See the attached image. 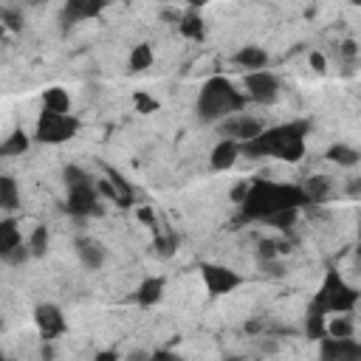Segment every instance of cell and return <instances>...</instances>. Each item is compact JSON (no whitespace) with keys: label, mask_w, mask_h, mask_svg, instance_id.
<instances>
[{"label":"cell","mask_w":361,"mask_h":361,"mask_svg":"<svg viewBox=\"0 0 361 361\" xmlns=\"http://www.w3.org/2000/svg\"><path fill=\"white\" fill-rule=\"evenodd\" d=\"M251 155H274L282 161H299L305 155V124H285L262 130L248 144H240Z\"/></svg>","instance_id":"1"},{"label":"cell","mask_w":361,"mask_h":361,"mask_svg":"<svg viewBox=\"0 0 361 361\" xmlns=\"http://www.w3.org/2000/svg\"><path fill=\"white\" fill-rule=\"evenodd\" d=\"M245 99H248V96L240 93V90H234V85H231L228 79L212 76V79L203 85L200 96H197V113H200L203 118H209V121H217V118L223 121V118L240 113L243 104H245Z\"/></svg>","instance_id":"2"},{"label":"cell","mask_w":361,"mask_h":361,"mask_svg":"<svg viewBox=\"0 0 361 361\" xmlns=\"http://www.w3.org/2000/svg\"><path fill=\"white\" fill-rule=\"evenodd\" d=\"M358 290H353L336 271L333 274H327V279H324V285H322V290L316 293V302H313V307L316 310H322V313H344V310H350V307H355L358 305Z\"/></svg>","instance_id":"3"},{"label":"cell","mask_w":361,"mask_h":361,"mask_svg":"<svg viewBox=\"0 0 361 361\" xmlns=\"http://www.w3.org/2000/svg\"><path fill=\"white\" fill-rule=\"evenodd\" d=\"M76 133V118L71 113H54V110H42L39 121H37V138L56 144V141H68Z\"/></svg>","instance_id":"4"},{"label":"cell","mask_w":361,"mask_h":361,"mask_svg":"<svg viewBox=\"0 0 361 361\" xmlns=\"http://www.w3.org/2000/svg\"><path fill=\"white\" fill-rule=\"evenodd\" d=\"M245 96L257 104H271L279 96V79L271 71H245Z\"/></svg>","instance_id":"5"},{"label":"cell","mask_w":361,"mask_h":361,"mask_svg":"<svg viewBox=\"0 0 361 361\" xmlns=\"http://www.w3.org/2000/svg\"><path fill=\"white\" fill-rule=\"evenodd\" d=\"M220 133H223L226 138L237 141V144H248L251 138H257V135L262 133V121H257V118H251L248 113H243V110H240V113H234V116L223 118Z\"/></svg>","instance_id":"6"},{"label":"cell","mask_w":361,"mask_h":361,"mask_svg":"<svg viewBox=\"0 0 361 361\" xmlns=\"http://www.w3.org/2000/svg\"><path fill=\"white\" fill-rule=\"evenodd\" d=\"M68 209L73 214H99L102 206H99V192L90 180H82V183H73L68 186Z\"/></svg>","instance_id":"7"},{"label":"cell","mask_w":361,"mask_h":361,"mask_svg":"<svg viewBox=\"0 0 361 361\" xmlns=\"http://www.w3.org/2000/svg\"><path fill=\"white\" fill-rule=\"evenodd\" d=\"M203 282H206V288H209L212 296H220V293L234 290L243 279H240L231 268H223V265H203Z\"/></svg>","instance_id":"8"},{"label":"cell","mask_w":361,"mask_h":361,"mask_svg":"<svg viewBox=\"0 0 361 361\" xmlns=\"http://www.w3.org/2000/svg\"><path fill=\"white\" fill-rule=\"evenodd\" d=\"M76 257L87 271H99L107 259V248L96 237H79L76 240Z\"/></svg>","instance_id":"9"},{"label":"cell","mask_w":361,"mask_h":361,"mask_svg":"<svg viewBox=\"0 0 361 361\" xmlns=\"http://www.w3.org/2000/svg\"><path fill=\"white\" fill-rule=\"evenodd\" d=\"M34 322H37L42 338H56L65 330V319H62L56 305H39L37 313H34Z\"/></svg>","instance_id":"10"},{"label":"cell","mask_w":361,"mask_h":361,"mask_svg":"<svg viewBox=\"0 0 361 361\" xmlns=\"http://www.w3.org/2000/svg\"><path fill=\"white\" fill-rule=\"evenodd\" d=\"M322 358H361V344H355L353 338L322 336Z\"/></svg>","instance_id":"11"},{"label":"cell","mask_w":361,"mask_h":361,"mask_svg":"<svg viewBox=\"0 0 361 361\" xmlns=\"http://www.w3.org/2000/svg\"><path fill=\"white\" fill-rule=\"evenodd\" d=\"M107 0H68L65 3V20H87V17H96L102 8H104Z\"/></svg>","instance_id":"12"},{"label":"cell","mask_w":361,"mask_h":361,"mask_svg":"<svg viewBox=\"0 0 361 361\" xmlns=\"http://www.w3.org/2000/svg\"><path fill=\"white\" fill-rule=\"evenodd\" d=\"M240 149H243V147H240L237 141L223 138V141L212 149V166H214V169H228V166H234V161H237Z\"/></svg>","instance_id":"13"},{"label":"cell","mask_w":361,"mask_h":361,"mask_svg":"<svg viewBox=\"0 0 361 361\" xmlns=\"http://www.w3.org/2000/svg\"><path fill=\"white\" fill-rule=\"evenodd\" d=\"M234 62H237L240 68H245V71H262V68L268 65V54H265L262 48H257V45H243V48L234 54Z\"/></svg>","instance_id":"14"},{"label":"cell","mask_w":361,"mask_h":361,"mask_svg":"<svg viewBox=\"0 0 361 361\" xmlns=\"http://www.w3.org/2000/svg\"><path fill=\"white\" fill-rule=\"evenodd\" d=\"M42 110H54V113H68L71 110V96L65 87H48L42 93Z\"/></svg>","instance_id":"15"},{"label":"cell","mask_w":361,"mask_h":361,"mask_svg":"<svg viewBox=\"0 0 361 361\" xmlns=\"http://www.w3.org/2000/svg\"><path fill=\"white\" fill-rule=\"evenodd\" d=\"M355 333V322L347 316V310L341 316H330V322L324 324V336H333V338H353Z\"/></svg>","instance_id":"16"},{"label":"cell","mask_w":361,"mask_h":361,"mask_svg":"<svg viewBox=\"0 0 361 361\" xmlns=\"http://www.w3.org/2000/svg\"><path fill=\"white\" fill-rule=\"evenodd\" d=\"M161 293H164V282H161L158 276H149V279H144V282L138 285L135 299H138L141 305H155V302L161 299Z\"/></svg>","instance_id":"17"},{"label":"cell","mask_w":361,"mask_h":361,"mask_svg":"<svg viewBox=\"0 0 361 361\" xmlns=\"http://www.w3.org/2000/svg\"><path fill=\"white\" fill-rule=\"evenodd\" d=\"M327 158H330L333 164H338V166H353V164L361 161V152L353 149V147H347V144H333V147L327 149Z\"/></svg>","instance_id":"18"},{"label":"cell","mask_w":361,"mask_h":361,"mask_svg":"<svg viewBox=\"0 0 361 361\" xmlns=\"http://www.w3.org/2000/svg\"><path fill=\"white\" fill-rule=\"evenodd\" d=\"M17 245H23V234L17 231V226L11 220H3V226H0V254L6 257Z\"/></svg>","instance_id":"19"},{"label":"cell","mask_w":361,"mask_h":361,"mask_svg":"<svg viewBox=\"0 0 361 361\" xmlns=\"http://www.w3.org/2000/svg\"><path fill=\"white\" fill-rule=\"evenodd\" d=\"M302 192H305V197H307L310 203H322V200L330 195V180L322 178V175H319V178H310Z\"/></svg>","instance_id":"20"},{"label":"cell","mask_w":361,"mask_h":361,"mask_svg":"<svg viewBox=\"0 0 361 361\" xmlns=\"http://www.w3.org/2000/svg\"><path fill=\"white\" fill-rule=\"evenodd\" d=\"M20 203V197H17V183H14V178H0V206L6 209V212H11L14 206Z\"/></svg>","instance_id":"21"},{"label":"cell","mask_w":361,"mask_h":361,"mask_svg":"<svg viewBox=\"0 0 361 361\" xmlns=\"http://www.w3.org/2000/svg\"><path fill=\"white\" fill-rule=\"evenodd\" d=\"M149 65H152V48H149L147 42L135 45L133 54H130V68H133V71H147Z\"/></svg>","instance_id":"22"},{"label":"cell","mask_w":361,"mask_h":361,"mask_svg":"<svg viewBox=\"0 0 361 361\" xmlns=\"http://www.w3.org/2000/svg\"><path fill=\"white\" fill-rule=\"evenodd\" d=\"M48 240H51L48 228H45V226H34V231H31V237H28L31 254H34V257H42V254L48 251Z\"/></svg>","instance_id":"23"},{"label":"cell","mask_w":361,"mask_h":361,"mask_svg":"<svg viewBox=\"0 0 361 361\" xmlns=\"http://www.w3.org/2000/svg\"><path fill=\"white\" fill-rule=\"evenodd\" d=\"M25 147H28V138H25L23 133H14V135H6L0 152H3V155H17V152H23Z\"/></svg>","instance_id":"24"},{"label":"cell","mask_w":361,"mask_h":361,"mask_svg":"<svg viewBox=\"0 0 361 361\" xmlns=\"http://www.w3.org/2000/svg\"><path fill=\"white\" fill-rule=\"evenodd\" d=\"M180 31L189 34V37H203V25H200V20H197L195 14H189V17L180 23Z\"/></svg>","instance_id":"25"},{"label":"cell","mask_w":361,"mask_h":361,"mask_svg":"<svg viewBox=\"0 0 361 361\" xmlns=\"http://www.w3.org/2000/svg\"><path fill=\"white\" fill-rule=\"evenodd\" d=\"M310 68H313L316 73H324V71H327V59H324V54L313 51V54H310Z\"/></svg>","instance_id":"26"},{"label":"cell","mask_w":361,"mask_h":361,"mask_svg":"<svg viewBox=\"0 0 361 361\" xmlns=\"http://www.w3.org/2000/svg\"><path fill=\"white\" fill-rule=\"evenodd\" d=\"M135 104H138V107H141L144 113H147V110H155V107H158V102H152V99H147L144 93H135Z\"/></svg>","instance_id":"27"},{"label":"cell","mask_w":361,"mask_h":361,"mask_svg":"<svg viewBox=\"0 0 361 361\" xmlns=\"http://www.w3.org/2000/svg\"><path fill=\"white\" fill-rule=\"evenodd\" d=\"M347 195H350V197H361V175L350 178V183H347Z\"/></svg>","instance_id":"28"},{"label":"cell","mask_w":361,"mask_h":361,"mask_svg":"<svg viewBox=\"0 0 361 361\" xmlns=\"http://www.w3.org/2000/svg\"><path fill=\"white\" fill-rule=\"evenodd\" d=\"M189 3H192V6H195V8H197V6H203V3H206V0H189Z\"/></svg>","instance_id":"29"},{"label":"cell","mask_w":361,"mask_h":361,"mask_svg":"<svg viewBox=\"0 0 361 361\" xmlns=\"http://www.w3.org/2000/svg\"><path fill=\"white\" fill-rule=\"evenodd\" d=\"M28 3H31V6H37V3H48V0H28Z\"/></svg>","instance_id":"30"},{"label":"cell","mask_w":361,"mask_h":361,"mask_svg":"<svg viewBox=\"0 0 361 361\" xmlns=\"http://www.w3.org/2000/svg\"><path fill=\"white\" fill-rule=\"evenodd\" d=\"M358 307H361V299H358Z\"/></svg>","instance_id":"31"},{"label":"cell","mask_w":361,"mask_h":361,"mask_svg":"<svg viewBox=\"0 0 361 361\" xmlns=\"http://www.w3.org/2000/svg\"><path fill=\"white\" fill-rule=\"evenodd\" d=\"M353 3H361V0H353Z\"/></svg>","instance_id":"32"}]
</instances>
